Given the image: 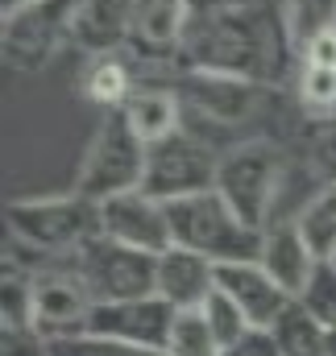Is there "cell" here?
<instances>
[{
  "mask_svg": "<svg viewBox=\"0 0 336 356\" xmlns=\"http://www.w3.org/2000/svg\"><path fill=\"white\" fill-rule=\"evenodd\" d=\"M183 71L245 79L257 88H278L291 63H299L282 4L278 0H250L220 13H195L178 50Z\"/></svg>",
  "mask_w": 336,
  "mask_h": 356,
  "instance_id": "obj_1",
  "label": "cell"
},
{
  "mask_svg": "<svg viewBox=\"0 0 336 356\" xmlns=\"http://www.w3.org/2000/svg\"><path fill=\"white\" fill-rule=\"evenodd\" d=\"M8 245L25 253L29 273L67 261L100 236V203L79 191L67 195H38V199H13L4 207Z\"/></svg>",
  "mask_w": 336,
  "mask_h": 356,
  "instance_id": "obj_2",
  "label": "cell"
},
{
  "mask_svg": "<svg viewBox=\"0 0 336 356\" xmlns=\"http://www.w3.org/2000/svg\"><path fill=\"white\" fill-rule=\"evenodd\" d=\"M167 216H170L174 245L178 249H191V253H199V257H208L216 266L257 261V253H261V232L250 228L233 211V203L216 186L167 203Z\"/></svg>",
  "mask_w": 336,
  "mask_h": 356,
  "instance_id": "obj_3",
  "label": "cell"
},
{
  "mask_svg": "<svg viewBox=\"0 0 336 356\" xmlns=\"http://www.w3.org/2000/svg\"><path fill=\"white\" fill-rule=\"evenodd\" d=\"M287 175H291V166L282 162V154L270 141H241V145L224 149L216 191L233 203V211L250 228L266 232V224L274 220V207L282 199Z\"/></svg>",
  "mask_w": 336,
  "mask_h": 356,
  "instance_id": "obj_4",
  "label": "cell"
},
{
  "mask_svg": "<svg viewBox=\"0 0 336 356\" xmlns=\"http://www.w3.org/2000/svg\"><path fill=\"white\" fill-rule=\"evenodd\" d=\"M142 178H146V141L129 129L121 112H104L100 129L84 145L75 191L96 203H108L125 191H142Z\"/></svg>",
  "mask_w": 336,
  "mask_h": 356,
  "instance_id": "obj_5",
  "label": "cell"
},
{
  "mask_svg": "<svg viewBox=\"0 0 336 356\" xmlns=\"http://www.w3.org/2000/svg\"><path fill=\"white\" fill-rule=\"evenodd\" d=\"M220 149L208 145L204 137H195L191 129H178L174 137L146 145V178L142 191L154 195L158 203H174L199 191H212L220 178Z\"/></svg>",
  "mask_w": 336,
  "mask_h": 356,
  "instance_id": "obj_6",
  "label": "cell"
},
{
  "mask_svg": "<svg viewBox=\"0 0 336 356\" xmlns=\"http://www.w3.org/2000/svg\"><path fill=\"white\" fill-rule=\"evenodd\" d=\"M67 42H75V0H38L8 13L0 25L4 63L25 75L46 71Z\"/></svg>",
  "mask_w": 336,
  "mask_h": 356,
  "instance_id": "obj_7",
  "label": "cell"
},
{
  "mask_svg": "<svg viewBox=\"0 0 336 356\" xmlns=\"http://www.w3.org/2000/svg\"><path fill=\"white\" fill-rule=\"evenodd\" d=\"M71 266L87 286L91 302H125V298H146L154 294V273H158V257L125 249L108 236L87 241L84 249L71 257Z\"/></svg>",
  "mask_w": 336,
  "mask_h": 356,
  "instance_id": "obj_8",
  "label": "cell"
},
{
  "mask_svg": "<svg viewBox=\"0 0 336 356\" xmlns=\"http://www.w3.org/2000/svg\"><path fill=\"white\" fill-rule=\"evenodd\" d=\"M33 327L54 344V340H75L87 336V323H91V294L79 282V273L67 261H54V266L38 269L33 273Z\"/></svg>",
  "mask_w": 336,
  "mask_h": 356,
  "instance_id": "obj_9",
  "label": "cell"
},
{
  "mask_svg": "<svg viewBox=\"0 0 336 356\" xmlns=\"http://www.w3.org/2000/svg\"><path fill=\"white\" fill-rule=\"evenodd\" d=\"M100 236H108L125 249L150 253V257H162L167 249H174L167 203H158L146 191H125V195L100 203Z\"/></svg>",
  "mask_w": 336,
  "mask_h": 356,
  "instance_id": "obj_10",
  "label": "cell"
},
{
  "mask_svg": "<svg viewBox=\"0 0 336 356\" xmlns=\"http://www.w3.org/2000/svg\"><path fill=\"white\" fill-rule=\"evenodd\" d=\"M174 323V307L158 294L146 298H125V302H100L91 311L87 336L112 340V344H133V348H158L167 353V336Z\"/></svg>",
  "mask_w": 336,
  "mask_h": 356,
  "instance_id": "obj_11",
  "label": "cell"
},
{
  "mask_svg": "<svg viewBox=\"0 0 336 356\" xmlns=\"http://www.w3.org/2000/svg\"><path fill=\"white\" fill-rule=\"evenodd\" d=\"M178 99H183V116H199V120H220V124H241L253 120L261 91L257 83L245 79H224V75H204V71H183L178 75Z\"/></svg>",
  "mask_w": 336,
  "mask_h": 356,
  "instance_id": "obj_12",
  "label": "cell"
},
{
  "mask_svg": "<svg viewBox=\"0 0 336 356\" xmlns=\"http://www.w3.org/2000/svg\"><path fill=\"white\" fill-rule=\"evenodd\" d=\"M216 290H224L241 315L250 319L253 332H270L299 298H291L266 269L261 261H233V266H216Z\"/></svg>",
  "mask_w": 336,
  "mask_h": 356,
  "instance_id": "obj_13",
  "label": "cell"
},
{
  "mask_svg": "<svg viewBox=\"0 0 336 356\" xmlns=\"http://www.w3.org/2000/svg\"><path fill=\"white\" fill-rule=\"evenodd\" d=\"M195 8L187 0H133V38L129 50H137L142 58H178L187 25H191Z\"/></svg>",
  "mask_w": 336,
  "mask_h": 356,
  "instance_id": "obj_14",
  "label": "cell"
},
{
  "mask_svg": "<svg viewBox=\"0 0 336 356\" xmlns=\"http://www.w3.org/2000/svg\"><path fill=\"white\" fill-rule=\"evenodd\" d=\"M154 294L162 302H170L174 311H199L216 294V261H208V257L174 245V249H167L158 257Z\"/></svg>",
  "mask_w": 336,
  "mask_h": 356,
  "instance_id": "obj_15",
  "label": "cell"
},
{
  "mask_svg": "<svg viewBox=\"0 0 336 356\" xmlns=\"http://www.w3.org/2000/svg\"><path fill=\"white\" fill-rule=\"evenodd\" d=\"M257 261H261V269H266L291 298H299V294L307 290L312 273L320 266V257H316V253L307 249V241L299 236L295 220H278V224H270V228L261 232V253H257Z\"/></svg>",
  "mask_w": 336,
  "mask_h": 356,
  "instance_id": "obj_16",
  "label": "cell"
},
{
  "mask_svg": "<svg viewBox=\"0 0 336 356\" xmlns=\"http://www.w3.org/2000/svg\"><path fill=\"white\" fill-rule=\"evenodd\" d=\"M133 38V0H75V46L87 58L116 54Z\"/></svg>",
  "mask_w": 336,
  "mask_h": 356,
  "instance_id": "obj_17",
  "label": "cell"
},
{
  "mask_svg": "<svg viewBox=\"0 0 336 356\" xmlns=\"http://www.w3.org/2000/svg\"><path fill=\"white\" fill-rule=\"evenodd\" d=\"M121 116L129 120V129H133L146 145L167 141V137H174V133L187 124L178 91L174 88H146V83L129 95V104L121 108Z\"/></svg>",
  "mask_w": 336,
  "mask_h": 356,
  "instance_id": "obj_18",
  "label": "cell"
},
{
  "mask_svg": "<svg viewBox=\"0 0 336 356\" xmlns=\"http://www.w3.org/2000/svg\"><path fill=\"white\" fill-rule=\"evenodd\" d=\"M79 88H84L87 104H96V108H104V112H121V108L129 104V95L142 88V83H137L133 58L116 50V54H96V58H87V71H84V79H79Z\"/></svg>",
  "mask_w": 336,
  "mask_h": 356,
  "instance_id": "obj_19",
  "label": "cell"
},
{
  "mask_svg": "<svg viewBox=\"0 0 336 356\" xmlns=\"http://www.w3.org/2000/svg\"><path fill=\"white\" fill-rule=\"evenodd\" d=\"M270 336H274V344H278L282 356H328V327H324L303 302H295V307L270 327Z\"/></svg>",
  "mask_w": 336,
  "mask_h": 356,
  "instance_id": "obj_20",
  "label": "cell"
},
{
  "mask_svg": "<svg viewBox=\"0 0 336 356\" xmlns=\"http://www.w3.org/2000/svg\"><path fill=\"white\" fill-rule=\"evenodd\" d=\"M295 228H299V236L307 241V249H312L320 261H333L336 257V186H324V191L295 216Z\"/></svg>",
  "mask_w": 336,
  "mask_h": 356,
  "instance_id": "obj_21",
  "label": "cell"
},
{
  "mask_svg": "<svg viewBox=\"0 0 336 356\" xmlns=\"http://www.w3.org/2000/svg\"><path fill=\"white\" fill-rule=\"evenodd\" d=\"M167 356H224L212 323L204 319V311H174L167 336Z\"/></svg>",
  "mask_w": 336,
  "mask_h": 356,
  "instance_id": "obj_22",
  "label": "cell"
},
{
  "mask_svg": "<svg viewBox=\"0 0 336 356\" xmlns=\"http://www.w3.org/2000/svg\"><path fill=\"white\" fill-rule=\"evenodd\" d=\"M295 54L324 29H336V0H278Z\"/></svg>",
  "mask_w": 336,
  "mask_h": 356,
  "instance_id": "obj_23",
  "label": "cell"
},
{
  "mask_svg": "<svg viewBox=\"0 0 336 356\" xmlns=\"http://www.w3.org/2000/svg\"><path fill=\"white\" fill-rule=\"evenodd\" d=\"M299 104L307 116L336 120V67H303L299 63Z\"/></svg>",
  "mask_w": 336,
  "mask_h": 356,
  "instance_id": "obj_24",
  "label": "cell"
},
{
  "mask_svg": "<svg viewBox=\"0 0 336 356\" xmlns=\"http://www.w3.org/2000/svg\"><path fill=\"white\" fill-rule=\"evenodd\" d=\"M199 311H204V319L212 323V332H216V340H220V348H224V353H229L233 344H241V340L253 332L250 319L241 315V307H237L224 290H216V294H212Z\"/></svg>",
  "mask_w": 336,
  "mask_h": 356,
  "instance_id": "obj_25",
  "label": "cell"
},
{
  "mask_svg": "<svg viewBox=\"0 0 336 356\" xmlns=\"http://www.w3.org/2000/svg\"><path fill=\"white\" fill-rule=\"evenodd\" d=\"M299 302L333 332L336 327V266L333 261H320L316 273H312V282H307V290L299 294Z\"/></svg>",
  "mask_w": 336,
  "mask_h": 356,
  "instance_id": "obj_26",
  "label": "cell"
},
{
  "mask_svg": "<svg viewBox=\"0 0 336 356\" xmlns=\"http://www.w3.org/2000/svg\"><path fill=\"white\" fill-rule=\"evenodd\" d=\"M50 356H167L158 348H133V344H112L100 336H75V340H54Z\"/></svg>",
  "mask_w": 336,
  "mask_h": 356,
  "instance_id": "obj_27",
  "label": "cell"
},
{
  "mask_svg": "<svg viewBox=\"0 0 336 356\" xmlns=\"http://www.w3.org/2000/svg\"><path fill=\"white\" fill-rule=\"evenodd\" d=\"M307 170L320 186H336V124H324L307 149Z\"/></svg>",
  "mask_w": 336,
  "mask_h": 356,
  "instance_id": "obj_28",
  "label": "cell"
},
{
  "mask_svg": "<svg viewBox=\"0 0 336 356\" xmlns=\"http://www.w3.org/2000/svg\"><path fill=\"white\" fill-rule=\"evenodd\" d=\"M0 356H50V340L33 323H4L0 327Z\"/></svg>",
  "mask_w": 336,
  "mask_h": 356,
  "instance_id": "obj_29",
  "label": "cell"
},
{
  "mask_svg": "<svg viewBox=\"0 0 336 356\" xmlns=\"http://www.w3.org/2000/svg\"><path fill=\"white\" fill-rule=\"evenodd\" d=\"M299 63H303V67H336V29L316 33V38L299 50Z\"/></svg>",
  "mask_w": 336,
  "mask_h": 356,
  "instance_id": "obj_30",
  "label": "cell"
},
{
  "mask_svg": "<svg viewBox=\"0 0 336 356\" xmlns=\"http://www.w3.org/2000/svg\"><path fill=\"white\" fill-rule=\"evenodd\" d=\"M224 356H282V353H278V344H274L270 332H250L241 344H233Z\"/></svg>",
  "mask_w": 336,
  "mask_h": 356,
  "instance_id": "obj_31",
  "label": "cell"
},
{
  "mask_svg": "<svg viewBox=\"0 0 336 356\" xmlns=\"http://www.w3.org/2000/svg\"><path fill=\"white\" fill-rule=\"evenodd\" d=\"M195 13H220V8H237V4H250V0H187Z\"/></svg>",
  "mask_w": 336,
  "mask_h": 356,
  "instance_id": "obj_32",
  "label": "cell"
},
{
  "mask_svg": "<svg viewBox=\"0 0 336 356\" xmlns=\"http://www.w3.org/2000/svg\"><path fill=\"white\" fill-rule=\"evenodd\" d=\"M29 4H38V0H0V13L8 17V13H17V8H29Z\"/></svg>",
  "mask_w": 336,
  "mask_h": 356,
  "instance_id": "obj_33",
  "label": "cell"
},
{
  "mask_svg": "<svg viewBox=\"0 0 336 356\" xmlns=\"http://www.w3.org/2000/svg\"><path fill=\"white\" fill-rule=\"evenodd\" d=\"M328 356H336V327L328 332Z\"/></svg>",
  "mask_w": 336,
  "mask_h": 356,
  "instance_id": "obj_34",
  "label": "cell"
},
{
  "mask_svg": "<svg viewBox=\"0 0 336 356\" xmlns=\"http://www.w3.org/2000/svg\"><path fill=\"white\" fill-rule=\"evenodd\" d=\"M333 266H336V257H333Z\"/></svg>",
  "mask_w": 336,
  "mask_h": 356,
  "instance_id": "obj_35",
  "label": "cell"
}]
</instances>
